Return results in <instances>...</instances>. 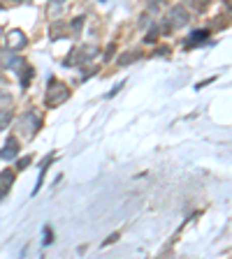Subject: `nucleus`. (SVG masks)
Here are the masks:
<instances>
[{
	"label": "nucleus",
	"instance_id": "1",
	"mask_svg": "<svg viewBox=\"0 0 232 259\" xmlns=\"http://www.w3.org/2000/svg\"><path fill=\"white\" fill-rule=\"evenodd\" d=\"M68 97H70V88L65 86V83H58L56 79L49 81L47 97H44L47 107H58V104H63L65 100H68Z\"/></svg>",
	"mask_w": 232,
	"mask_h": 259
},
{
	"label": "nucleus",
	"instance_id": "2",
	"mask_svg": "<svg viewBox=\"0 0 232 259\" xmlns=\"http://www.w3.org/2000/svg\"><path fill=\"white\" fill-rule=\"evenodd\" d=\"M40 125H42L40 113L38 111H26L21 116V120H19V132H21L23 137H28V139H32V137H35V132L40 130Z\"/></svg>",
	"mask_w": 232,
	"mask_h": 259
},
{
	"label": "nucleus",
	"instance_id": "3",
	"mask_svg": "<svg viewBox=\"0 0 232 259\" xmlns=\"http://www.w3.org/2000/svg\"><path fill=\"white\" fill-rule=\"evenodd\" d=\"M188 10H186L184 5H174V7H170V12L165 14V21H168V28H184L186 23H188Z\"/></svg>",
	"mask_w": 232,
	"mask_h": 259
},
{
	"label": "nucleus",
	"instance_id": "4",
	"mask_svg": "<svg viewBox=\"0 0 232 259\" xmlns=\"http://www.w3.org/2000/svg\"><path fill=\"white\" fill-rule=\"evenodd\" d=\"M28 44V37L23 30H10L7 32V51H21Z\"/></svg>",
	"mask_w": 232,
	"mask_h": 259
},
{
	"label": "nucleus",
	"instance_id": "5",
	"mask_svg": "<svg viewBox=\"0 0 232 259\" xmlns=\"http://www.w3.org/2000/svg\"><path fill=\"white\" fill-rule=\"evenodd\" d=\"M0 60H3V65L10 67L12 72H21L23 67H26V60H23L21 56L10 54V51H3V54H0Z\"/></svg>",
	"mask_w": 232,
	"mask_h": 259
},
{
	"label": "nucleus",
	"instance_id": "6",
	"mask_svg": "<svg viewBox=\"0 0 232 259\" xmlns=\"http://www.w3.org/2000/svg\"><path fill=\"white\" fill-rule=\"evenodd\" d=\"M0 157H3V160H16V157H19V141H16L14 137H12V139H7V144L3 146Z\"/></svg>",
	"mask_w": 232,
	"mask_h": 259
},
{
	"label": "nucleus",
	"instance_id": "7",
	"mask_svg": "<svg viewBox=\"0 0 232 259\" xmlns=\"http://www.w3.org/2000/svg\"><path fill=\"white\" fill-rule=\"evenodd\" d=\"M12 181H14L12 171H3V174H0V197H5V192L10 190Z\"/></svg>",
	"mask_w": 232,
	"mask_h": 259
},
{
	"label": "nucleus",
	"instance_id": "8",
	"mask_svg": "<svg viewBox=\"0 0 232 259\" xmlns=\"http://www.w3.org/2000/svg\"><path fill=\"white\" fill-rule=\"evenodd\" d=\"M12 120V111L10 109H0V130H5Z\"/></svg>",
	"mask_w": 232,
	"mask_h": 259
},
{
	"label": "nucleus",
	"instance_id": "9",
	"mask_svg": "<svg viewBox=\"0 0 232 259\" xmlns=\"http://www.w3.org/2000/svg\"><path fill=\"white\" fill-rule=\"evenodd\" d=\"M205 37H209V30H197L190 35V44H200Z\"/></svg>",
	"mask_w": 232,
	"mask_h": 259
},
{
	"label": "nucleus",
	"instance_id": "10",
	"mask_svg": "<svg viewBox=\"0 0 232 259\" xmlns=\"http://www.w3.org/2000/svg\"><path fill=\"white\" fill-rule=\"evenodd\" d=\"M30 79H32V70H23V74H21V86H28V83H30Z\"/></svg>",
	"mask_w": 232,
	"mask_h": 259
},
{
	"label": "nucleus",
	"instance_id": "11",
	"mask_svg": "<svg viewBox=\"0 0 232 259\" xmlns=\"http://www.w3.org/2000/svg\"><path fill=\"white\" fill-rule=\"evenodd\" d=\"M28 164H30V157H21V160L16 162V169H19V171H21V169H26Z\"/></svg>",
	"mask_w": 232,
	"mask_h": 259
},
{
	"label": "nucleus",
	"instance_id": "12",
	"mask_svg": "<svg viewBox=\"0 0 232 259\" xmlns=\"http://www.w3.org/2000/svg\"><path fill=\"white\" fill-rule=\"evenodd\" d=\"M135 60V54H128V56H123V60H119L121 65H128V63H132Z\"/></svg>",
	"mask_w": 232,
	"mask_h": 259
},
{
	"label": "nucleus",
	"instance_id": "13",
	"mask_svg": "<svg viewBox=\"0 0 232 259\" xmlns=\"http://www.w3.org/2000/svg\"><path fill=\"white\" fill-rule=\"evenodd\" d=\"M116 238H119V234H112V236H109V238H107V241H105V243H103V245H112V243H114V241H116Z\"/></svg>",
	"mask_w": 232,
	"mask_h": 259
},
{
	"label": "nucleus",
	"instance_id": "14",
	"mask_svg": "<svg viewBox=\"0 0 232 259\" xmlns=\"http://www.w3.org/2000/svg\"><path fill=\"white\" fill-rule=\"evenodd\" d=\"M49 241H51V232H49V229H44V245H49Z\"/></svg>",
	"mask_w": 232,
	"mask_h": 259
},
{
	"label": "nucleus",
	"instance_id": "15",
	"mask_svg": "<svg viewBox=\"0 0 232 259\" xmlns=\"http://www.w3.org/2000/svg\"><path fill=\"white\" fill-rule=\"evenodd\" d=\"M0 10H3V5H0Z\"/></svg>",
	"mask_w": 232,
	"mask_h": 259
}]
</instances>
